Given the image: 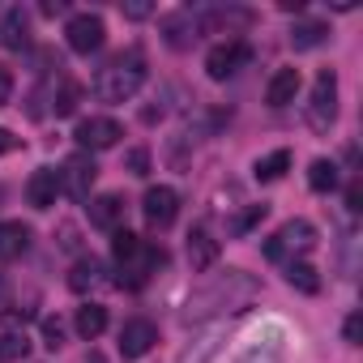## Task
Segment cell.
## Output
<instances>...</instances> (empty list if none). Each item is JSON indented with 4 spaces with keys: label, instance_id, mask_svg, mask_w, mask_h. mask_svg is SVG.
<instances>
[{
    "label": "cell",
    "instance_id": "cell-13",
    "mask_svg": "<svg viewBox=\"0 0 363 363\" xmlns=\"http://www.w3.org/2000/svg\"><path fill=\"white\" fill-rule=\"evenodd\" d=\"M56 197H60V175H56L52 167H39V171L26 179V201H30L35 210H52Z\"/></svg>",
    "mask_w": 363,
    "mask_h": 363
},
{
    "label": "cell",
    "instance_id": "cell-27",
    "mask_svg": "<svg viewBox=\"0 0 363 363\" xmlns=\"http://www.w3.org/2000/svg\"><path fill=\"white\" fill-rule=\"evenodd\" d=\"M26 350H30V342H26L22 329L0 333V363H18V359H26Z\"/></svg>",
    "mask_w": 363,
    "mask_h": 363
},
{
    "label": "cell",
    "instance_id": "cell-30",
    "mask_svg": "<svg viewBox=\"0 0 363 363\" xmlns=\"http://www.w3.org/2000/svg\"><path fill=\"white\" fill-rule=\"evenodd\" d=\"M124 162H128V171H133V175H150V150H128V158H124Z\"/></svg>",
    "mask_w": 363,
    "mask_h": 363
},
{
    "label": "cell",
    "instance_id": "cell-12",
    "mask_svg": "<svg viewBox=\"0 0 363 363\" xmlns=\"http://www.w3.org/2000/svg\"><path fill=\"white\" fill-rule=\"evenodd\" d=\"M154 342H158V325L145 320V316H137V320H128V325L120 329V354H124V359H141V354H150Z\"/></svg>",
    "mask_w": 363,
    "mask_h": 363
},
{
    "label": "cell",
    "instance_id": "cell-10",
    "mask_svg": "<svg viewBox=\"0 0 363 363\" xmlns=\"http://www.w3.org/2000/svg\"><path fill=\"white\" fill-rule=\"evenodd\" d=\"M77 145L90 154V150H111L120 137H124V128H120V120H111V116H90V120H82L77 124Z\"/></svg>",
    "mask_w": 363,
    "mask_h": 363
},
{
    "label": "cell",
    "instance_id": "cell-11",
    "mask_svg": "<svg viewBox=\"0 0 363 363\" xmlns=\"http://www.w3.org/2000/svg\"><path fill=\"white\" fill-rule=\"evenodd\" d=\"M248 26H252V9H240V5H231V9H210V13L197 18V30H201V35H240V30H248Z\"/></svg>",
    "mask_w": 363,
    "mask_h": 363
},
{
    "label": "cell",
    "instance_id": "cell-32",
    "mask_svg": "<svg viewBox=\"0 0 363 363\" xmlns=\"http://www.w3.org/2000/svg\"><path fill=\"white\" fill-rule=\"evenodd\" d=\"M13 99V73L5 69V65H0V107H5Z\"/></svg>",
    "mask_w": 363,
    "mask_h": 363
},
{
    "label": "cell",
    "instance_id": "cell-35",
    "mask_svg": "<svg viewBox=\"0 0 363 363\" xmlns=\"http://www.w3.org/2000/svg\"><path fill=\"white\" fill-rule=\"evenodd\" d=\"M359 201H363V193H359V184H350V189H346V206L359 210Z\"/></svg>",
    "mask_w": 363,
    "mask_h": 363
},
{
    "label": "cell",
    "instance_id": "cell-8",
    "mask_svg": "<svg viewBox=\"0 0 363 363\" xmlns=\"http://www.w3.org/2000/svg\"><path fill=\"white\" fill-rule=\"evenodd\" d=\"M141 214H145V227H150V231H167V227L175 223V214H179V193L167 189V184L145 189V197H141Z\"/></svg>",
    "mask_w": 363,
    "mask_h": 363
},
{
    "label": "cell",
    "instance_id": "cell-16",
    "mask_svg": "<svg viewBox=\"0 0 363 363\" xmlns=\"http://www.w3.org/2000/svg\"><path fill=\"white\" fill-rule=\"evenodd\" d=\"M214 261H218V240H214L206 227H193V231H189V265H193V274L210 269Z\"/></svg>",
    "mask_w": 363,
    "mask_h": 363
},
{
    "label": "cell",
    "instance_id": "cell-7",
    "mask_svg": "<svg viewBox=\"0 0 363 363\" xmlns=\"http://www.w3.org/2000/svg\"><path fill=\"white\" fill-rule=\"evenodd\" d=\"M248 60H252V48H248L244 39H227V43L210 48V56H206V73H210L214 82H227V77H235Z\"/></svg>",
    "mask_w": 363,
    "mask_h": 363
},
{
    "label": "cell",
    "instance_id": "cell-9",
    "mask_svg": "<svg viewBox=\"0 0 363 363\" xmlns=\"http://www.w3.org/2000/svg\"><path fill=\"white\" fill-rule=\"evenodd\" d=\"M65 39H69V48H73L77 56H90V52H99V48H103L107 26H103V18H99V13H73V18H69V26H65Z\"/></svg>",
    "mask_w": 363,
    "mask_h": 363
},
{
    "label": "cell",
    "instance_id": "cell-17",
    "mask_svg": "<svg viewBox=\"0 0 363 363\" xmlns=\"http://www.w3.org/2000/svg\"><path fill=\"white\" fill-rule=\"evenodd\" d=\"M299 94V69H278L265 86V103L269 107H291Z\"/></svg>",
    "mask_w": 363,
    "mask_h": 363
},
{
    "label": "cell",
    "instance_id": "cell-37",
    "mask_svg": "<svg viewBox=\"0 0 363 363\" xmlns=\"http://www.w3.org/2000/svg\"><path fill=\"white\" fill-rule=\"evenodd\" d=\"M86 363H107V359H103L99 350H90V354H86Z\"/></svg>",
    "mask_w": 363,
    "mask_h": 363
},
{
    "label": "cell",
    "instance_id": "cell-4",
    "mask_svg": "<svg viewBox=\"0 0 363 363\" xmlns=\"http://www.w3.org/2000/svg\"><path fill=\"white\" fill-rule=\"evenodd\" d=\"M312 248H316V227L308 218H291V223L278 227L274 240H265V257L269 261H295V257H303Z\"/></svg>",
    "mask_w": 363,
    "mask_h": 363
},
{
    "label": "cell",
    "instance_id": "cell-18",
    "mask_svg": "<svg viewBox=\"0 0 363 363\" xmlns=\"http://www.w3.org/2000/svg\"><path fill=\"white\" fill-rule=\"evenodd\" d=\"M0 43H5L9 52L30 48V18H26L22 9H9V13H5V22H0Z\"/></svg>",
    "mask_w": 363,
    "mask_h": 363
},
{
    "label": "cell",
    "instance_id": "cell-25",
    "mask_svg": "<svg viewBox=\"0 0 363 363\" xmlns=\"http://www.w3.org/2000/svg\"><path fill=\"white\" fill-rule=\"evenodd\" d=\"M308 184H312V193H333V189H337V162L316 158V162L308 167Z\"/></svg>",
    "mask_w": 363,
    "mask_h": 363
},
{
    "label": "cell",
    "instance_id": "cell-23",
    "mask_svg": "<svg viewBox=\"0 0 363 363\" xmlns=\"http://www.w3.org/2000/svg\"><path fill=\"white\" fill-rule=\"evenodd\" d=\"M82 103V86L69 82V77H56V90H52V116H73Z\"/></svg>",
    "mask_w": 363,
    "mask_h": 363
},
{
    "label": "cell",
    "instance_id": "cell-31",
    "mask_svg": "<svg viewBox=\"0 0 363 363\" xmlns=\"http://www.w3.org/2000/svg\"><path fill=\"white\" fill-rule=\"evenodd\" d=\"M342 333H346V342H350V346H359V337H363V316H359V312H350Z\"/></svg>",
    "mask_w": 363,
    "mask_h": 363
},
{
    "label": "cell",
    "instance_id": "cell-29",
    "mask_svg": "<svg viewBox=\"0 0 363 363\" xmlns=\"http://www.w3.org/2000/svg\"><path fill=\"white\" fill-rule=\"evenodd\" d=\"M43 346H48V350H60V346H65V325H60L56 316L43 320Z\"/></svg>",
    "mask_w": 363,
    "mask_h": 363
},
{
    "label": "cell",
    "instance_id": "cell-20",
    "mask_svg": "<svg viewBox=\"0 0 363 363\" xmlns=\"http://www.w3.org/2000/svg\"><path fill=\"white\" fill-rule=\"evenodd\" d=\"M73 329H77L86 342H94V337L107 329V308H103V303H82L77 316H73Z\"/></svg>",
    "mask_w": 363,
    "mask_h": 363
},
{
    "label": "cell",
    "instance_id": "cell-1",
    "mask_svg": "<svg viewBox=\"0 0 363 363\" xmlns=\"http://www.w3.org/2000/svg\"><path fill=\"white\" fill-rule=\"evenodd\" d=\"M257 295H261V286H257L244 269H227V274L210 278L201 291H193L184 316H189V320H206V316H218V312H240V308H248Z\"/></svg>",
    "mask_w": 363,
    "mask_h": 363
},
{
    "label": "cell",
    "instance_id": "cell-24",
    "mask_svg": "<svg viewBox=\"0 0 363 363\" xmlns=\"http://www.w3.org/2000/svg\"><path fill=\"white\" fill-rule=\"evenodd\" d=\"M286 282H291L295 291H303V295H316V291H320V274H316V265H308V261H286Z\"/></svg>",
    "mask_w": 363,
    "mask_h": 363
},
{
    "label": "cell",
    "instance_id": "cell-26",
    "mask_svg": "<svg viewBox=\"0 0 363 363\" xmlns=\"http://www.w3.org/2000/svg\"><path fill=\"white\" fill-rule=\"evenodd\" d=\"M291 167V150H274L265 158H257V179H265V184H274V179H282Z\"/></svg>",
    "mask_w": 363,
    "mask_h": 363
},
{
    "label": "cell",
    "instance_id": "cell-22",
    "mask_svg": "<svg viewBox=\"0 0 363 363\" xmlns=\"http://www.w3.org/2000/svg\"><path fill=\"white\" fill-rule=\"evenodd\" d=\"M325 39H329V26L325 22H295V30H291V48L295 52H312Z\"/></svg>",
    "mask_w": 363,
    "mask_h": 363
},
{
    "label": "cell",
    "instance_id": "cell-2",
    "mask_svg": "<svg viewBox=\"0 0 363 363\" xmlns=\"http://www.w3.org/2000/svg\"><path fill=\"white\" fill-rule=\"evenodd\" d=\"M111 257H116V269H120V286L124 291H141L154 274H158V265L167 261V252L162 248H154L150 240H141V235H133V231H111Z\"/></svg>",
    "mask_w": 363,
    "mask_h": 363
},
{
    "label": "cell",
    "instance_id": "cell-3",
    "mask_svg": "<svg viewBox=\"0 0 363 363\" xmlns=\"http://www.w3.org/2000/svg\"><path fill=\"white\" fill-rule=\"evenodd\" d=\"M141 86H145V56H141L137 48L111 56V60L99 69V77H94V94H99L103 103H128Z\"/></svg>",
    "mask_w": 363,
    "mask_h": 363
},
{
    "label": "cell",
    "instance_id": "cell-14",
    "mask_svg": "<svg viewBox=\"0 0 363 363\" xmlns=\"http://www.w3.org/2000/svg\"><path fill=\"white\" fill-rule=\"evenodd\" d=\"M107 269H103V261L99 257H77L73 261V269H69V291H77V295H90V291H99L107 278H103Z\"/></svg>",
    "mask_w": 363,
    "mask_h": 363
},
{
    "label": "cell",
    "instance_id": "cell-28",
    "mask_svg": "<svg viewBox=\"0 0 363 363\" xmlns=\"http://www.w3.org/2000/svg\"><path fill=\"white\" fill-rule=\"evenodd\" d=\"M265 214H269V206H248L244 214H235V218L227 223V231H231V235H248V231H252Z\"/></svg>",
    "mask_w": 363,
    "mask_h": 363
},
{
    "label": "cell",
    "instance_id": "cell-15",
    "mask_svg": "<svg viewBox=\"0 0 363 363\" xmlns=\"http://www.w3.org/2000/svg\"><path fill=\"white\" fill-rule=\"evenodd\" d=\"M90 223H94L99 231H120V223H124V197H120V193L94 197V201H90Z\"/></svg>",
    "mask_w": 363,
    "mask_h": 363
},
{
    "label": "cell",
    "instance_id": "cell-34",
    "mask_svg": "<svg viewBox=\"0 0 363 363\" xmlns=\"http://www.w3.org/2000/svg\"><path fill=\"white\" fill-rule=\"evenodd\" d=\"M154 9L150 5H124V18H150Z\"/></svg>",
    "mask_w": 363,
    "mask_h": 363
},
{
    "label": "cell",
    "instance_id": "cell-19",
    "mask_svg": "<svg viewBox=\"0 0 363 363\" xmlns=\"http://www.w3.org/2000/svg\"><path fill=\"white\" fill-rule=\"evenodd\" d=\"M30 248V227L22 223H0V261H18Z\"/></svg>",
    "mask_w": 363,
    "mask_h": 363
},
{
    "label": "cell",
    "instance_id": "cell-21",
    "mask_svg": "<svg viewBox=\"0 0 363 363\" xmlns=\"http://www.w3.org/2000/svg\"><path fill=\"white\" fill-rule=\"evenodd\" d=\"M162 35H167L171 48H189V43L197 39V18H193V13H175V18L162 22Z\"/></svg>",
    "mask_w": 363,
    "mask_h": 363
},
{
    "label": "cell",
    "instance_id": "cell-5",
    "mask_svg": "<svg viewBox=\"0 0 363 363\" xmlns=\"http://www.w3.org/2000/svg\"><path fill=\"white\" fill-rule=\"evenodd\" d=\"M337 120V73L320 69L312 82V99H308V128L312 133H329Z\"/></svg>",
    "mask_w": 363,
    "mask_h": 363
},
{
    "label": "cell",
    "instance_id": "cell-36",
    "mask_svg": "<svg viewBox=\"0 0 363 363\" xmlns=\"http://www.w3.org/2000/svg\"><path fill=\"white\" fill-rule=\"evenodd\" d=\"M9 299V282H5V274H0V303Z\"/></svg>",
    "mask_w": 363,
    "mask_h": 363
},
{
    "label": "cell",
    "instance_id": "cell-33",
    "mask_svg": "<svg viewBox=\"0 0 363 363\" xmlns=\"http://www.w3.org/2000/svg\"><path fill=\"white\" fill-rule=\"evenodd\" d=\"M13 150H18V137L9 128H0V154H13Z\"/></svg>",
    "mask_w": 363,
    "mask_h": 363
},
{
    "label": "cell",
    "instance_id": "cell-6",
    "mask_svg": "<svg viewBox=\"0 0 363 363\" xmlns=\"http://www.w3.org/2000/svg\"><path fill=\"white\" fill-rule=\"evenodd\" d=\"M56 175H60V193H69L73 201H86V197H90V189H94V175H99V167H94V158L82 150V154L65 158V167H60Z\"/></svg>",
    "mask_w": 363,
    "mask_h": 363
}]
</instances>
